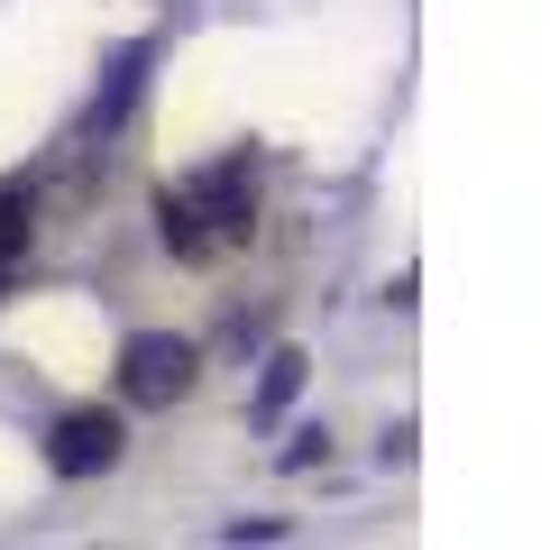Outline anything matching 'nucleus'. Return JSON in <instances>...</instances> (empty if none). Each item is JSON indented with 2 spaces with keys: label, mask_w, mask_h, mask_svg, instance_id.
I'll return each instance as SVG.
<instances>
[{
  "label": "nucleus",
  "mask_w": 559,
  "mask_h": 550,
  "mask_svg": "<svg viewBox=\"0 0 559 550\" xmlns=\"http://www.w3.org/2000/svg\"><path fill=\"white\" fill-rule=\"evenodd\" d=\"M156 229H166L175 258H221V248H239L248 229H258V156H221V166H202L193 183H166L156 193Z\"/></svg>",
  "instance_id": "f257e3e1"
},
{
  "label": "nucleus",
  "mask_w": 559,
  "mask_h": 550,
  "mask_svg": "<svg viewBox=\"0 0 559 550\" xmlns=\"http://www.w3.org/2000/svg\"><path fill=\"white\" fill-rule=\"evenodd\" d=\"M193 376H202V349L175 331H138L120 349V395L129 404H175V395H193Z\"/></svg>",
  "instance_id": "f03ea898"
},
{
  "label": "nucleus",
  "mask_w": 559,
  "mask_h": 550,
  "mask_svg": "<svg viewBox=\"0 0 559 550\" xmlns=\"http://www.w3.org/2000/svg\"><path fill=\"white\" fill-rule=\"evenodd\" d=\"M120 450H129V431H120V412H102V404L64 412V422L46 431V468L56 477H102V468H120Z\"/></svg>",
  "instance_id": "7ed1b4c3"
},
{
  "label": "nucleus",
  "mask_w": 559,
  "mask_h": 550,
  "mask_svg": "<svg viewBox=\"0 0 559 550\" xmlns=\"http://www.w3.org/2000/svg\"><path fill=\"white\" fill-rule=\"evenodd\" d=\"M28 248H37V202H28V183H0V294H10Z\"/></svg>",
  "instance_id": "20e7f679"
},
{
  "label": "nucleus",
  "mask_w": 559,
  "mask_h": 550,
  "mask_svg": "<svg viewBox=\"0 0 559 550\" xmlns=\"http://www.w3.org/2000/svg\"><path fill=\"white\" fill-rule=\"evenodd\" d=\"M302 376H312V358H302V349H275V358H266V385H258V422H275V412H285V404L302 395Z\"/></svg>",
  "instance_id": "39448f33"
}]
</instances>
